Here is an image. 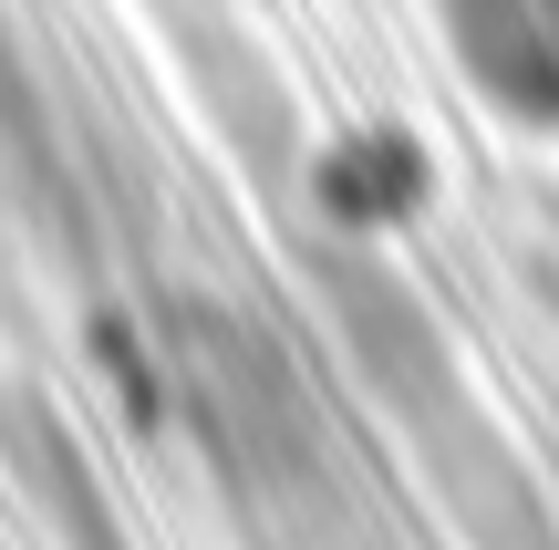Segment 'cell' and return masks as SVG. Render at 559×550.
<instances>
[{
	"label": "cell",
	"instance_id": "obj_1",
	"mask_svg": "<svg viewBox=\"0 0 559 550\" xmlns=\"http://www.w3.org/2000/svg\"><path fill=\"white\" fill-rule=\"evenodd\" d=\"M539 83H549V104H559V0H539Z\"/></svg>",
	"mask_w": 559,
	"mask_h": 550
}]
</instances>
